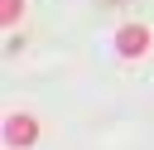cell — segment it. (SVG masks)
I'll use <instances>...</instances> for the list:
<instances>
[{
    "label": "cell",
    "mask_w": 154,
    "mask_h": 150,
    "mask_svg": "<svg viewBox=\"0 0 154 150\" xmlns=\"http://www.w3.org/2000/svg\"><path fill=\"white\" fill-rule=\"evenodd\" d=\"M149 48H154V34H149L144 24H125V29L116 34V53H120V58H144Z\"/></svg>",
    "instance_id": "obj_1"
},
{
    "label": "cell",
    "mask_w": 154,
    "mask_h": 150,
    "mask_svg": "<svg viewBox=\"0 0 154 150\" xmlns=\"http://www.w3.org/2000/svg\"><path fill=\"white\" fill-rule=\"evenodd\" d=\"M34 140H38V121H34V116H24V111L5 116V145H10V150H24V145H34Z\"/></svg>",
    "instance_id": "obj_2"
},
{
    "label": "cell",
    "mask_w": 154,
    "mask_h": 150,
    "mask_svg": "<svg viewBox=\"0 0 154 150\" xmlns=\"http://www.w3.org/2000/svg\"><path fill=\"white\" fill-rule=\"evenodd\" d=\"M19 10H24V0H0V19H5V24H14Z\"/></svg>",
    "instance_id": "obj_3"
}]
</instances>
